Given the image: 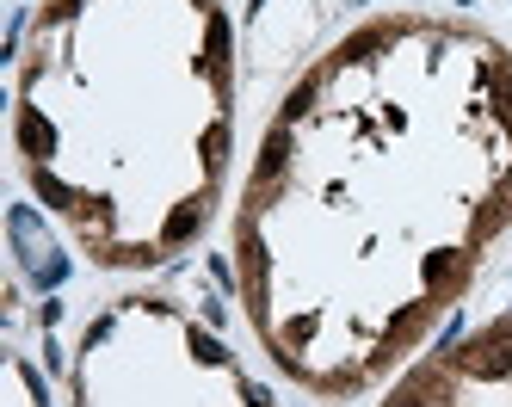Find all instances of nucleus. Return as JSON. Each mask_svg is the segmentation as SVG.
<instances>
[{
	"instance_id": "1",
	"label": "nucleus",
	"mask_w": 512,
	"mask_h": 407,
	"mask_svg": "<svg viewBox=\"0 0 512 407\" xmlns=\"http://www.w3.org/2000/svg\"><path fill=\"white\" fill-rule=\"evenodd\" d=\"M512 229V44L383 13L272 111L235 204V290L266 364L352 401L408 364Z\"/></svg>"
},
{
	"instance_id": "4",
	"label": "nucleus",
	"mask_w": 512,
	"mask_h": 407,
	"mask_svg": "<svg viewBox=\"0 0 512 407\" xmlns=\"http://www.w3.org/2000/svg\"><path fill=\"white\" fill-rule=\"evenodd\" d=\"M7 407H50V401H44V383H38V370L25 364V352L7 358Z\"/></svg>"
},
{
	"instance_id": "2",
	"label": "nucleus",
	"mask_w": 512,
	"mask_h": 407,
	"mask_svg": "<svg viewBox=\"0 0 512 407\" xmlns=\"http://www.w3.org/2000/svg\"><path fill=\"white\" fill-rule=\"evenodd\" d=\"M235 148L223 0H38L13 68L19 173L93 266L149 272L216 216Z\"/></svg>"
},
{
	"instance_id": "3",
	"label": "nucleus",
	"mask_w": 512,
	"mask_h": 407,
	"mask_svg": "<svg viewBox=\"0 0 512 407\" xmlns=\"http://www.w3.org/2000/svg\"><path fill=\"white\" fill-rule=\"evenodd\" d=\"M383 407H512V315H494L457 346L401 370Z\"/></svg>"
}]
</instances>
